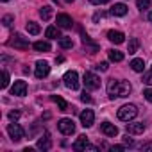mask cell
Wrapping results in <instances>:
<instances>
[{"mask_svg": "<svg viewBox=\"0 0 152 152\" xmlns=\"http://www.w3.org/2000/svg\"><path fill=\"white\" fill-rule=\"evenodd\" d=\"M124 148H125L124 145H115V147H111V150H113V152H120V150H124Z\"/></svg>", "mask_w": 152, "mask_h": 152, "instance_id": "cell-39", "label": "cell"}, {"mask_svg": "<svg viewBox=\"0 0 152 152\" xmlns=\"http://www.w3.org/2000/svg\"><path fill=\"white\" fill-rule=\"evenodd\" d=\"M2 2H9V0H2Z\"/></svg>", "mask_w": 152, "mask_h": 152, "instance_id": "cell-42", "label": "cell"}, {"mask_svg": "<svg viewBox=\"0 0 152 152\" xmlns=\"http://www.w3.org/2000/svg\"><path fill=\"white\" fill-rule=\"evenodd\" d=\"M127 132L129 134H143L145 132V124L143 122H136V124H127Z\"/></svg>", "mask_w": 152, "mask_h": 152, "instance_id": "cell-14", "label": "cell"}, {"mask_svg": "<svg viewBox=\"0 0 152 152\" xmlns=\"http://www.w3.org/2000/svg\"><path fill=\"white\" fill-rule=\"evenodd\" d=\"M0 86H2V90H6L7 86H9V73L4 70L2 72V84H0Z\"/></svg>", "mask_w": 152, "mask_h": 152, "instance_id": "cell-29", "label": "cell"}, {"mask_svg": "<svg viewBox=\"0 0 152 152\" xmlns=\"http://www.w3.org/2000/svg\"><path fill=\"white\" fill-rule=\"evenodd\" d=\"M36 147H38L39 150H48V148L52 147V141H50V136H48V132H45V136L38 140Z\"/></svg>", "mask_w": 152, "mask_h": 152, "instance_id": "cell-17", "label": "cell"}, {"mask_svg": "<svg viewBox=\"0 0 152 152\" xmlns=\"http://www.w3.org/2000/svg\"><path fill=\"white\" fill-rule=\"evenodd\" d=\"M83 45L86 47V50H88L90 54H95V52L99 50V45H97V43H93V41H91V38H90L88 34H83Z\"/></svg>", "mask_w": 152, "mask_h": 152, "instance_id": "cell-16", "label": "cell"}, {"mask_svg": "<svg viewBox=\"0 0 152 152\" xmlns=\"http://www.w3.org/2000/svg\"><path fill=\"white\" fill-rule=\"evenodd\" d=\"M64 2H66V4H72V2H73V0H64Z\"/></svg>", "mask_w": 152, "mask_h": 152, "instance_id": "cell-41", "label": "cell"}, {"mask_svg": "<svg viewBox=\"0 0 152 152\" xmlns=\"http://www.w3.org/2000/svg\"><path fill=\"white\" fill-rule=\"evenodd\" d=\"M50 99H52V100H54V102L59 106V111H73V109H70V106H68V104H66V102H64L61 97H57V95H52Z\"/></svg>", "mask_w": 152, "mask_h": 152, "instance_id": "cell-20", "label": "cell"}, {"mask_svg": "<svg viewBox=\"0 0 152 152\" xmlns=\"http://www.w3.org/2000/svg\"><path fill=\"white\" fill-rule=\"evenodd\" d=\"M97 150V147H93V145H90V141H88V138L84 136V134H81L79 138H77V141L73 143V150Z\"/></svg>", "mask_w": 152, "mask_h": 152, "instance_id": "cell-9", "label": "cell"}, {"mask_svg": "<svg viewBox=\"0 0 152 152\" xmlns=\"http://www.w3.org/2000/svg\"><path fill=\"white\" fill-rule=\"evenodd\" d=\"M93 120H95V115H93L91 109H84L81 113V124H83V127H91Z\"/></svg>", "mask_w": 152, "mask_h": 152, "instance_id": "cell-12", "label": "cell"}, {"mask_svg": "<svg viewBox=\"0 0 152 152\" xmlns=\"http://www.w3.org/2000/svg\"><path fill=\"white\" fill-rule=\"evenodd\" d=\"M13 22H15V16H13V15H6V16L2 18V23H4L6 27H11Z\"/></svg>", "mask_w": 152, "mask_h": 152, "instance_id": "cell-30", "label": "cell"}, {"mask_svg": "<svg viewBox=\"0 0 152 152\" xmlns=\"http://www.w3.org/2000/svg\"><path fill=\"white\" fill-rule=\"evenodd\" d=\"M39 31H41V29H39V25H38L36 22H29V23H27V32H29V34H34V36H36V34H39Z\"/></svg>", "mask_w": 152, "mask_h": 152, "instance_id": "cell-26", "label": "cell"}, {"mask_svg": "<svg viewBox=\"0 0 152 152\" xmlns=\"http://www.w3.org/2000/svg\"><path fill=\"white\" fill-rule=\"evenodd\" d=\"M107 56H109V61H113V63H120V61H124V52H120V50L111 48V50H107Z\"/></svg>", "mask_w": 152, "mask_h": 152, "instance_id": "cell-19", "label": "cell"}, {"mask_svg": "<svg viewBox=\"0 0 152 152\" xmlns=\"http://www.w3.org/2000/svg\"><path fill=\"white\" fill-rule=\"evenodd\" d=\"M54 2H57V0H54Z\"/></svg>", "mask_w": 152, "mask_h": 152, "instance_id": "cell-43", "label": "cell"}, {"mask_svg": "<svg viewBox=\"0 0 152 152\" xmlns=\"http://www.w3.org/2000/svg\"><path fill=\"white\" fill-rule=\"evenodd\" d=\"M45 36H47V38H50V39H57V38H61L59 27H47V31H45Z\"/></svg>", "mask_w": 152, "mask_h": 152, "instance_id": "cell-21", "label": "cell"}, {"mask_svg": "<svg viewBox=\"0 0 152 152\" xmlns=\"http://www.w3.org/2000/svg\"><path fill=\"white\" fill-rule=\"evenodd\" d=\"M39 16H41L45 22H48V20L52 18V7H50V6H43V7L39 9Z\"/></svg>", "mask_w": 152, "mask_h": 152, "instance_id": "cell-23", "label": "cell"}, {"mask_svg": "<svg viewBox=\"0 0 152 152\" xmlns=\"http://www.w3.org/2000/svg\"><path fill=\"white\" fill-rule=\"evenodd\" d=\"M147 18H148V22H152V11L148 13V16H147Z\"/></svg>", "mask_w": 152, "mask_h": 152, "instance_id": "cell-40", "label": "cell"}, {"mask_svg": "<svg viewBox=\"0 0 152 152\" xmlns=\"http://www.w3.org/2000/svg\"><path fill=\"white\" fill-rule=\"evenodd\" d=\"M57 129H59L63 134L70 136V134H73V132H75V124H73V120H72V118H61V120L57 122Z\"/></svg>", "mask_w": 152, "mask_h": 152, "instance_id": "cell-6", "label": "cell"}, {"mask_svg": "<svg viewBox=\"0 0 152 152\" xmlns=\"http://www.w3.org/2000/svg\"><path fill=\"white\" fill-rule=\"evenodd\" d=\"M63 81H64V86L70 88V90H77L79 88V75H77V72H75V70L66 72L64 77H63Z\"/></svg>", "mask_w": 152, "mask_h": 152, "instance_id": "cell-4", "label": "cell"}, {"mask_svg": "<svg viewBox=\"0 0 152 152\" xmlns=\"http://www.w3.org/2000/svg\"><path fill=\"white\" fill-rule=\"evenodd\" d=\"M7 134L11 136V140H13V141H22V140H23V136H25V132H23L22 125H20V124H16V122H13V124H9V125H7Z\"/></svg>", "mask_w": 152, "mask_h": 152, "instance_id": "cell-5", "label": "cell"}, {"mask_svg": "<svg viewBox=\"0 0 152 152\" xmlns=\"http://www.w3.org/2000/svg\"><path fill=\"white\" fill-rule=\"evenodd\" d=\"M131 68L134 70V72H143L145 70V63H143V59H132L131 61Z\"/></svg>", "mask_w": 152, "mask_h": 152, "instance_id": "cell-25", "label": "cell"}, {"mask_svg": "<svg viewBox=\"0 0 152 152\" xmlns=\"http://www.w3.org/2000/svg\"><path fill=\"white\" fill-rule=\"evenodd\" d=\"M9 47H15V48H18V50H27V48H29V41H27V38H23L22 34H15V36H11V39H9Z\"/></svg>", "mask_w": 152, "mask_h": 152, "instance_id": "cell-7", "label": "cell"}, {"mask_svg": "<svg viewBox=\"0 0 152 152\" xmlns=\"http://www.w3.org/2000/svg\"><path fill=\"white\" fill-rule=\"evenodd\" d=\"M140 148H141L143 152H152V141H147V143H143Z\"/></svg>", "mask_w": 152, "mask_h": 152, "instance_id": "cell-32", "label": "cell"}, {"mask_svg": "<svg viewBox=\"0 0 152 152\" xmlns=\"http://www.w3.org/2000/svg\"><path fill=\"white\" fill-rule=\"evenodd\" d=\"M11 95L25 97V95H27V83H25V81H15V84H13V88H11Z\"/></svg>", "mask_w": 152, "mask_h": 152, "instance_id": "cell-10", "label": "cell"}, {"mask_svg": "<svg viewBox=\"0 0 152 152\" xmlns=\"http://www.w3.org/2000/svg\"><path fill=\"white\" fill-rule=\"evenodd\" d=\"M100 131H102V134H106L109 138H115L118 134V127L115 124H109V122H102L100 124Z\"/></svg>", "mask_w": 152, "mask_h": 152, "instance_id": "cell-11", "label": "cell"}, {"mask_svg": "<svg viewBox=\"0 0 152 152\" xmlns=\"http://www.w3.org/2000/svg\"><path fill=\"white\" fill-rule=\"evenodd\" d=\"M59 47H61V48H72V47H73L72 38H61V39H59Z\"/></svg>", "mask_w": 152, "mask_h": 152, "instance_id": "cell-27", "label": "cell"}, {"mask_svg": "<svg viewBox=\"0 0 152 152\" xmlns=\"http://www.w3.org/2000/svg\"><path fill=\"white\" fill-rule=\"evenodd\" d=\"M83 83H84L86 90H99L100 88V77H97L93 72H86L84 73Z\"/></svg>", "mask_w": 152, "mask_h": 152, "instance_id": "cell-3", "label": "cell"}, {"mask_svg": "<svg viewBox=\"0 0 152 152\" xmlns=\"http://www.w3.org/2000/svg\"><path fill=\"white\" fill-rule=\"evenodd\" d=\"M48 73H50V66H48V63H47V61H38V63H36V70H34L36 79H45Z\"/></svg>", "mask_w": 152, "mask_h": 152, "instance_id": "cell-8", "label": "cell"}, {"mask_svg": "<svg viewBox=\"0 0 152 152\" xmlns=\"http://www.w3.org/2000/svg\"><path fill=\"white\" fill-rule=\"evenodd\" d=\"M91 4H97V6H102V4H107V2H111V0H90Z\"/></svg>", "mask_w": 152, "mask_h": 152, "instance_id": "cell-38", "label": "cell"}, {"mask_svg": "<svg viewBox=\"0 0 152 152\" xmlns=\"http://www.w3.org/2000/svg\"><path fill=\"white\" fill-rule=\"evenodd\" d=\"M18 118H20V111H11V113H9V120H11V122H16Z\"/></svg>", "mask_w": 152, "mask_h": 152, "instance_id": "cell-33", "label": "cell"}, {"mask_svg": "<svg viewBox=\"0 0 152 152\" xmlns=\"http://www.w3.org/2000/svg\"><path fill=\"white\" fill-rule=\"evenodd\" d=\"M143 83H145L147 86H150V84H152V66H150V70L143 75Z\"/></svg>", "mask_w": 152, "mask_h": 152, "instance_id": "cell-31", "label": "cell"}, {"mask_svg": "<svg viewBox=\"0 0 152 152\" xmlns=\"http://www.w3.org/2000/svg\"><path fill=\"white\" fill-rule=\"evenodd\" d=\"M136 115H138V107L134 104H125L118 109V118L124 120V122H129V120L136 118Z\"/></svg>", "mask_w": 152, "mask_h": 152, "instance_id": "cell-2", "label": "cell"}, {"mask_svg": "<svg viewBox=\"0 0 152 152\" xmlns=\"http://www.w3.org/2000/svg\"><path fill=\"white\" fill-rule=\"evenodd\" d=\"M107 68H109V64H107L106 61H104V63H100V64H97V70H100V72H106Z\"/></svg>", "mask_w": 152, "mask_h": 152, "instance_id": "cell-35", "label": "cell"}, {"mask_svg": "<svg viewBox=\"0 0 152 152\" xmlns=\"http://www.w3.org/2000/svg\"><path fill=\"white\" fill-rule=\"evenodd\" d=\"M132 86L129 81H116V79H111L109 84H107V95L109 99H122V97H129Z\"/></svg>", "mask_w": 152, "mask_h": 152, "instance_id": "cell-1", "label": "cell"}, {"mask_svg": "<svg viewBox=\"0 0 152 152\" xmlns=\"http://www.w3.org/2000/svg\"><path fill=\"white\" fill-rule=\"evenodd\" d=\"M138 47H140V39L138 38H131L129 39V45H127V52L129 54H136L138 52Z\"/></svg>", "mask_w": 152, "mask_h": 152, "instance_id": "cell-22", "label": "cell"}, {"mask_svg": "<svg viewBox=\"0 0 152 152\" xmlns=\"http://www.w3.org/2000/svg\"><path fill=\"white\" fill-rule=\"evenodd\" d=\"M32 47H34V50H38V52H48V50H50V43H48V41H36Z\"/></svg>", "mask_w": 152, "mask_h": 152, "instance_id": "cell-24", "label": "cell"}, {"mask_svg": "<svg viewBox=\"0 0 152 152\" xmlns=\"http://www.w3.org/2000/svg\"><path fill=\"white\" fill-rule=\"evenodd\" d=\"M107 39H109L111 43H115V45H120V43L125 41V36H124V32H120V31H109V32H107Z\"/></svg>", "mask_w": 152, "mask_h": 152, "instance_id": "cell-13", "label": "cell"}, {"mask_svg": "<svg viewBox=\"0 0 152 152\" xmlns=\"http://www.w3.org/2000/svg\"><path fill=\"white\" fill-rule=\"evenodd\" d=\"M150 4H152V0H136L138 9H148V7H150Z\"/></svg>", "mask_w": 152, "mask_h": 152, "instance_id": "cell-28", "label": "cell"}, {"mask_svg": "<svg viewBox=\"0 0 152 152\" xmlns=\"http://www.w3.org/2000/svg\"><path fill=\"white\" fill-rule=\"evenodd\" d=\"M81 100H83V102H88V104H90V102H91V97H90V95H88V93L84 91V93L81 95Z\"/></svg>", "mask_w": 152, "mask_h": 152, "instance_id": "cell-36", "label": "cell"}, {"mask_svg": "<svg viewBox=\"0 0 152 152\" xmlns=\"http://www.w3.org/2000/svg\"><path fill=\"white\" fill-rule=\"evenodd\" d=\"M143 97H145L148 102H152V90H150V88H147V90L143 91Z\"/></svg>", "mask_w": 152, "mask_h": 152, "instance_id": "cell-34", "label": "cell"}, {"mask_svg": "<svg viewBox=\"0 0 152 152\" xmlns=\"http://www.w3.org/2000/svg\"><path fill=\"white\" fill-rule=\"evenodd\" d=\"M72 25H73V22L68 15H57V27L59 29H70Z\"/></svg>", "mask_w": 152, "mask_h": 152, "instance_id": "cell-15", "label": "cell"}, {"mask_svg": "<svg viewBox=\"0 0 152 152\" xmlns=\"http://www.w3.org/2000/svg\"><path fill=\"white\" fill-rule=\"evenodd\" d=\"M111 15L113 16H125L127 15V6L125 4H115L111 7Z\"/></svg>", "mask_w": 152, "mask_h": 152, "instance_id": "cell-18", "label": "cell"}, {"mask_svg": "<svg viewBox=\"0 0 152 152\" xmlns=\"http://www.w3.org/2000/svg\"><path fill=\"white\" fill-rule=\"evenodd\" d=\"M124 143H125V145H129V147H132V145H134V141L129 138V132H127V136L124 138Z\"/></svg>", "mask_w": 152, "mask_h": 152, "instance_id": "cell-37", "label": "cell"}]
</instances>
